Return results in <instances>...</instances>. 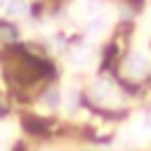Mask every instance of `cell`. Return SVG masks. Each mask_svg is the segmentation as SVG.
<instances>
[{
    "instance_id": "obj_5",
    "label": "cell",
    "mask_w": 151,
    "mask_h": 151,
    "mask_svg": "<svg viewBox=\"0 0 151 151\" xmlns=\"http://www.w3.org/2000/svg\"><path fill=\"white\" fill-rule=\"evenodd\" d=\"M2 5H5V0H0V7H2Z\"/></svg>"
},
{
    "instance_id": "obj_4",
    "label": "cell",
    "mask_w": 151,
    "mask_h": 151,
    "mask_svg": "<svg viewBox=\"0 0 151 151\" xmlns=\"http://www.w3.org/2000/svg\"><path fill=\"white\" fill-rule=\"evenodd\" d=\"M101 7V0H87V14H94V9Z\"/></svg>"
},
{
    "instance_id": "obj_3",
    "label": "cell",
    "mask_w": 151,
    "mask_h": 151,
    "mask_svg": "<svg viewBox=\"0 0 151 151\" xmlns=\"http://www.w3.org/2000/svg\"><path fill=\"white\" fill-rule=\"evenodd\" d=\"M45 104H47V106H57V104H59V92H57V90H50V92L45 94Z\"/></svg>"
},
{
    "instance_id": "obj_2",
    "label": "cell",
    "mask_w": 151,
    "mask_h": 151,
    "mask_svg": "<svg viewBox=\"0 0 151 151\" xmlns=\"http://www.w3.org/2000/svg\"><path fill=\"white\" fill-rule=\"evenodd\" d=\"M26 12V2L24 0H9L7 2V14L9 17H19V14H24Z\"/></svg>"
},
{
    "instance_id": "obj_1",
    "label": "cell",
    "mask_w": 151,
    "mask_h": 151,
    "mask_svg": "<svg viewBox=\"0 0 151 151\" xmlns=\"http://www.w3.org/2000/svg\"><path fill=\"white\" fill-rule=\"evenodd\" d=\"M130 68H134V73H144L146 71V57L144 54H132L130 57Z\"/></svg>"
}]
</instances>
